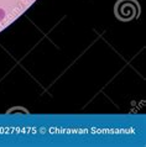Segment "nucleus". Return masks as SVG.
<instances>
[{
  "label": "nucleus",
  "mask_w": 146,
  "mask_h": 147,
  "mask_svg": "<svg viewBox=\"0 0 146 147\" xmlns=\"http://www.w3.org/2000/svg\"><path fill=\"white\" fill-rule=\"evenodd\" d=\"M5 10L4 9H1V7H0V21H1V20H4L5 19Z\"/></svg>",
  "instance_id": "2"
},
{
  "label": "nucleus",
  "mask_w": 146,
  "mask_h": 147,
  "mask_svg": "<svg viewBox=\"0 0 146 147\" xmlns=\"http://www.w3.org/2000/svg\"><path fill=\"white\" fill-rule=\"evenodd\" d=\"M137 13V5L132 0H124L118 5V15L123 20L132 19Z\"/></svg>",
  "instance_id": "1"
}]
</instances>
